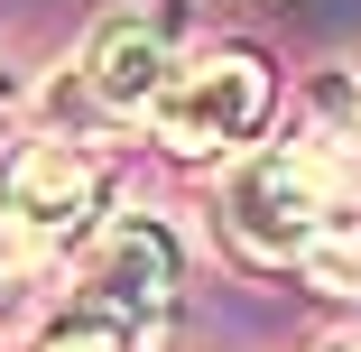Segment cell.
<instances>
[{
  "mask_svg": "<svg viewBox=\"0 0 361 352\" xmlns=\"http://www.w3.org/2000/svg\"><path fill=\"white\" fill-rule=\"evenodd\" d=\"M324 352H361V334H334V343H324Z\"/></svg>",
  "mask_w": 361,
  "mask_h": 352,
  "instance_id": "9c48e42d",
  "label": "cell"
},
{
  "mask_svg": "<svg viewBox=\"0 0 361 352\" xmlns=\"http://www.w3.org/2000/svg\"><path fill=\"white\" fill-rule=\"evenodd\" d=\"M10 121H19V65L0 56V139H10Z\"/></svg>",
  "mask_w": 361,
  "mask_h": 352,
  "instance_id": "ba28073f",
  "label": "cell"
},
{
  "mask_svg": "<svg viewBox=\"0 0 361 352\" xmlns=\"http://www.w3.org/2000/svg\"><path fill=\"white\" fill-rule=\"evenodd\" d=\"M306 269L324 278V288H352V297H361V214H352V223H343V232H334V241L306 260Z\"/></svg>",
  "mask_w": 361,
  "mask_h": 352,
  "instance_id": "52a82bcc",
  "label": "cell"
},
{
  "mask_svg": "<svg viewBox=\"0 0 361 352\" xmlns=\"http://www.w3.org/2000/svg\"><path fill=\"white\" fill-rule=\"evenodd\" d=\"M167 288H176V241L158 223H121L93 241V260L75 269L65 306L37 324L28 352H139L167 315Z\"/></svg>",
  "mask_w": 361,
  "mask_h": 352,
  "instance_id": "6da1fadb",
  "label": "cell"
},
{
  "mask_svg": "<svg viewBox=\"0 0 361 352\" xmlns=\"http://www.w3.org/2000/svg\"><path fill=\"white\" fill-rule=\"evenodd\" d=\"M306 139L361 186V56L352 65H334V75L315 84V102H306Z\"/></svg>",
  "mask_w": 361,
  "mask_h": 352,
  "instance_id": "8992f818",
  "label": "cell"
},
{
  "mask_svg": "<svg viewBox=\"0 0 361 352\" xmlns=\"http://www.w3.org/2000/svg\"><path fill=\"white\" fill-rule=\"evenodd\" d=\"M102 158L65 149V139H37V149L10 158V176H0V250L10 260H65L75 241L102 232Z\"/></svg>",
  "mask_w": 361,
  "mask_h": 352,
  "instance_id": "3957f363",
  "label": "cell"
},
{
  "mask_svg": "<svg viewBox=\"0 0 361 352\" xmlns=\"http://www.w3.org/2000/svg\"><path fill=\"white\" fill-rule=\"evenodd\" d=\"M278 84L269 65L250 47H204V56H176L167 93L149 102V130L167 139L176 158H204V149H241V139H259Z\"/></svg>",
  "mask_w": 361,
  "mask_h": 352,
  "instance_id": "277c9868",
  "label": "cell"
},
{
  "mask_svg": "<svg viewBox=\"0 0 361 352\" xmlns=\"http://www.w3.org/2000/svg\"><path fill=\"white\" fill-rule=\"evenodd\" d=\"M167 75H176V47H167L158 19H139V10L102 19L93 47H84V93L102 111H121V121H149V102L167 93Z\"/></svg>",
  "mask_w": 361,
  "mask_h": 352,
  "instance_id": "5b68a950",
  "label": "cell"
},
{
  "mask_svg": "<svg viewBox=\"0 0 361 352\" xmlns=\"http://www.w3.org/2000/svg\"><path fill=\"white\" fill-rule=\"evenodd\" d=\"M223 223L250 260H315L352 223V176L315 149V139H278L250 149L223 186Z\"/></svg>",
  "mask_w": 361,
  "mask_h": 352,
  "instance_id": "7a4b0ae2",
  "label": "cell"
}]
</instances>
